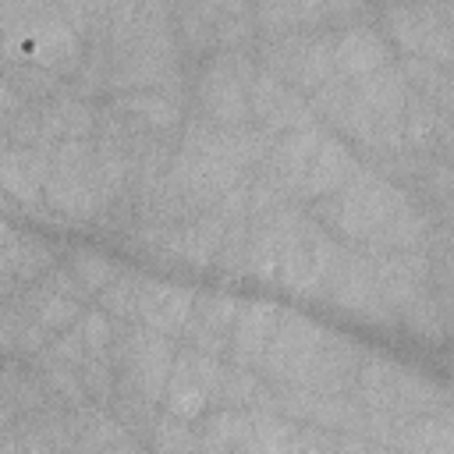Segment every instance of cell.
Masks as SVG:
<instances>
[{
    "label": "cell",
    "mask_w": 454,
    "mask_h": 454,
    "mask_svg": "<svg viewBox=\"0 0 454 454\" xmlns=\"http://www.w3.org/2000/svg\"><path fill=\"white\" fill-rule=\"evenodd\" d=\"M174 340L163 333H153L138 323H117L114 340V394L138 397L149 404L163 401L170 362H174Z\"/></svg>",
    "instance_id": "8992f818"
},
{
    "label": "cell",
    "mask_w": 454,
    "mask_h": 454,
    "mask_svg": "<svg viewBox=\"0 0 454 454\" xmlns=\"http://www.w3.org/2000/svg\"><path fill=\"white\" fill-rule=\"evenodd\" d=\"M255 60L245 50H223L213 53L192 85V103H195V117L209 121V124H252L248 114V85L255 78Z\"/></svg>",
    "instance_id": "52a82bcc"
},
{
    "label": "cell",
    "mask_w": 454,
    "mask_h": 454,
    "mask_svg": "<svg viewBox=\"0 0 454 454\" xmlns=\"http://www.w3.org/2000/svg\"><path fill=\"white\" fill-rule=\"evenodd\" d=\"M362 355L365 348L351 333L280 309V319L259 362V376L273 390L301 387L316 394H351Z\"/></svg>",
    "instance_id": "7a4b0ae2"
},
{
    "label": "cell",
    "mask_w": 454,
    "mask_h": 454,
    "mask_svg": "<svg viewBox=\"0 0 454 454\" xmlns=\"http://www.w3.org/2000/svg\"><path fill=\"white\" fill-rule=\"evenodd\" d=\"M351 397L372 411L401 415V419L447 411L443 383H436L433 376H426L411 365H401L387 355H376V351L362 355L355 383H351Z\"/></svg>",
    "instance_id": "5b68a950"
},
{
    "label": "cell",
    "mask_w": 454,
    "mask_h": 454,
    "mask_svg": "<svg viewBox=\"0 0 454 454\" xmlns=\"http://www.w3.org/2000/svg\"><path fill=\"white\" fill-rule=\"evenodd\" d=\"M7 145H11V142H7V135H4V131H0V153H4V149H7Z\"/></svg>",
    "instance_id": "1f68e13d"
},
{
    "label": "cell",
    "mask_w": 454,
    "mask_h": 454,
    "mask_svg": "<svg viewBox=\"0 0 454 454\" xmlns=\"http://www.w3.org/2000/svg\"><path fill=\"white\" fill-rule=\"evenodd\" d=\"M330 454H372V443H365L362 436H351V433H333Z\"/></svg>",
    "instance_id": "f546056e"
},
{
    "label": "cell",
    "mask_w": 454,
    "mask_h": 454,
    "mask_svg": "<svg viewBox=\"0 0 454 454\" xmlns=\"http://www.w3.org/2000/svg\"><path fill=\"white\" fill-rule=\"evenodd\" d=\"M330 32L326 28H312V32H277V35H266L259 43L262 71H270L284 85L298 89L301 96L305 92L312 96L319 85H326L333 78Z\"/></svg>",
    "instance_id": "9c48e42d"
},
{
    "label": "cell",
    "mask_w": 454,
    "mask_h": 454,
    "mask_svg": "<svg viewBox=\"0 0 454 454\" xmlns=\"http://www.w3.org/2000/svg\"><path fill=\"white\" fill-rule=\"evenodd\" d=\"M372 454H394V450H383V447H372Z\"/></svg>",
    "instance_id": "d6a6232c"
},
{
    "label": "cell",
    "mask_w": 454,
    "mask_h": 454,
    "mask_svg": "<svg viewBox=\"0 0 454 454\" xmlns=\"http://www.w3.org/2000/svg\"><path fill=\"white\" fill-rule=\"evenodd\" d=\"M138 280L142 273L138 270H128L121 266L114 273V280L96 294L99 301V312H106L114 323H131V309H135V291H138Z\"/></svg>",
    "instance_id": "4316f807"
},
{
    "label": "cell",
    "mask_w": 454,
    "mask_h": 454,
    "mask_svg": "<svg viewBox=\"0 0 454 454\" xmlns=\"http://www.w3.org/2000/svg\"><path fill=\"white\" fill-rule=\"evenodd\" d=\"M53 145H7L0 153V192H7L21 209L46 213L43 206V184L50 170Z\"/></svg>",
    "instance_id": "d6986e66"
},
{
    "label": "cell",
    "mask_w": 454,
    "mask_h": 454,
    "mask_svg": "<svg viewBox=\"0 0 454 454\" xmlns=\"http://www.w3.org/2000/svg\"><path fill=\"white\" fill-rule=\"evenodd\" d=\"M383 21V39L397 43L408 57L429 60L436 67L450 64V21H454V7L450 4H415V7H387L380 11Z\"/></svg>",
    "instance_id": "30bf717a"
},
{
    "label": "cell",
    "mask_w": 454,
    "mask_h": 454,
    "mask_svg": "<svg viewBox=\"0 0 454 454\" xmlns=\"http://www.w3.org/2000/svg\"><path fill=\"white\" fill-rule=\"evenodd\" d=\"M404 103L408 82L394 60L365 78H330L309 96L316 121L323 117L326 124L340 128V135L365 149L372 160L404 149Z\"/></svg>",
    "instance_id": "3957f363"
},
{
    "label": "cell",
    "mask_w": 454,
    "mask_h": 454,
    "mask_svg": "<svg viewBox=\"0 0 454 454\" xmlns=\"http://www.w3.org/2000/svg\"><path fill=\"white\" fill-rule=\"evenodd\" d=\"M234 316H238V298L227 291H195L188 319H184V340L188 348L223 358L227 344H231V330H234Z\"/></svg>",
    "instance_id": "2e32d148"
},
{
    "label": "cell",
    "mask_w": 454,
    "mask_h": 454,
    "mask_svg": "<svg viewBox=\"0 0 454 454\" xmlns=\"http://www.w3.org/2000/svg\"><path fill=\"white\" fill-rule=\"evenodd\" d=\"M14 238H18V231H14L7 220H0V248H4V245H11Z\"/></svg>",
    "instance_id": "4dcf8cb0"
},
{
    "label": "cell",
    "mask_w": 454,
    "mask_h": 454,
    "mask_svg": "<svg viewBox=\"0 0 454 454\" xmlns=\"http://www.w3.org/2000/svg\"><path fill=\"white\" fill-rule=\"evenodd\" d=\"M220 365H223V358L202 355V351H195V348L174 351L170 376H167V390H163V401H160L163 411L174 415V419H181V422L199 419V415L213 404V387H216Z\"/></svg>",
    "instance_id": "4fadbf2b"
},
{
    "label": "cell",
    "mask_w": 454,
    "mask_h": 454,
    "mask_svg": "<svg viewBox=\"0 0 454 454\" xmlns=\"http://www.w3.org/2000/svg\"><path fill=\"white\" fill-rule=\"evenodd\" d=\"M330 447H333V433L316 426H298L287 454H330Z\"/></svg>",
    "instance_id": "f1b7e54d"
},
{
    "label": "cell",
    "mask_w": 454,
    "mask_h": 454,
    "mask_svg": "<svg viewBox=\"0 0 454 454\" xmlns=\"http://www.w3.org/2000/svg\"><path fill=\"white\" fill-rule=\"evenodd\" d=\"M355 149L326 131L319 121L287 135H277L270 153L262 156L255 177H245L248 188V216L280 209V206H305L316 199L333 195L355 170Z\"/></svg>",
    "instance_id": "6da1fadb"
},
{
    "label": "cell",
    "mask_w": 454,
    "mask_h": 454,
    "mask_svg": "<svg viewBox=\"0 0 454 454\" xmlns=\"http://www.w3.org/2000/svg\"><path fill=\"white\" fill-rule=\"evenodd\" d=\"M192 298H195L192 287H184V284H170V280H160V277H145V273H142L138 291H135L131 323H138V326H145V330H153V333L174 337V333L184 330Z\"/></svg>",
    "instance_id": "e0dca14e"
},
{
    "label": "cell",
    "mask_w": 454,
    "mask_h": 454,
    "mask_svg": "<svg viewBox=\"0 0 454 454\" xmlns=\"http://www.w3.org/2000/svg\"><path fill=\"white\" fill-rule=\"evenodd\" d=\"M415 199L387 181L383 174H376L372 167H358L333 195L316 199L312 202V220L330 234V238H344V241H358L365 245L372 234H380L397 213H404Z\"/></svg>",
    "instance_id": "277c9868"
},
{
    "label": "cell",
    "mask_w": 454,
    "mask_h": 454,
    "mask_svg": "<svg viewBox=\"0 0 454 454\" xmlns=\"http://www.w3.org/2000/svg\"><path fill=\"white\" fill-rule=\"evenodd\" d=\"M110 110H117L131 128L138 131H153V135H170L184 124V114L174 99L160 96V92H149V89H138V92H114L110 99Z\"/></svg>",
    "instance_id": "603a6c76"
},
{
    "label": "cell",
    "mask_w": 454,
    "mask_h": 454,
    "mask_svg": "<svg viewBox=\"0 0 454 454\" xmlns=\"http://www.w3.org/2000/svg\"><path fill=\"white\" fill-rule=\"evenodd\" d=\"M92 131H96V106L89 99L64 92L39 106V142L43 145L82 142V138H92Z\"/></svg>",
    "instance_id": "7402d4cb"
},
{
    "label": "cell",
    "mask_w": 454,
    "mask_h": 454,
    "mask_svg": "<svg viewBox=\"0 0 454 454\" xmlns=\"http://www.w3.org/2000/svg\"><path fill=\"white\" fill-rule=\"evenodd\" d=\"M259 390H262L259 372L223 362L220 376H216V387H213V404H216V411H248Z\"/></svg>",
    "instance_id": "d4e9b609"
},
{
    "label": "cell",
    "mask_w": 454,
    "mask_h": 454,
    "mask_svg": "<svg viewBox=\"0 0 454 454\" xmlns=\"http://www.w3.org/2000/svg\"><path fill=\"white\" fill-rule=\"evenodd\" d=\"M82 53H85V39L57 14L50 25L35 28V32L28 35L25 64H35V67L53 71L57 78H64V74H74V71H78Z\"/></svg>",
    "instance_id": "44dd1931"
},
{
    "label": "cell",
    "mask_w": 454,
    "mask_h": 454,
    "mask_svg": "<svg viewBox=\"0 0 454 454\" xmlns=\"http://www.w3.org/2000/svg\"><path fill=\"white\" fill-rule=\"evenodd\" d=\"M277 319H280V305L270 298L238 301V316H234V330H231V344H227V362L238 369L259 372V362H262V351L273 337Z\"/></svg>",
    "instance_id": "ffe728a7"
},
{
    "label": "cell",
    "mask_w": 454,
    "mask_h": 454,
    "mask_svg": "<svg viewBox=\"0 0 454 454\" xmlns=\"http://www.w3.org/2000/svg\"><path fill=\"white\" fill-rule=\"evenodd\" d=\"M433 284H436V287H426V291L401 312V319H404V326H408L411 333H419V337H426V340H443V337H447V326H450L447 277H443V280L433 277Z\"/></svg>",
    "instance_id": "cb8c5ba5"
},
{
    "label": "cell",
    "mask_w": 454,
    "mask_h": 454,
    "mask_svg": "<svg viewBox=\"0 0 454 454\" xmlns=\"http://www.w3.org/2000/svg\"><path fill=\"white\" fill-rule=\"evenodd\" d=\"M330 60H333V78L351 82V78H365V74L387 67L394 60V53L380 28L340 25L330 32Z\"/></svg>",
    "instance_id": "ac0fdd59"
},
{
    "label": "cell",
    "mask_w": 454,
    "mask_h": 454,
    "mask_svg": "<svg viewBox=\"0 0 454 454\" xmlns=\"http://www.w3.org/2000/svg\"><path fill=\"white\" fill-rule=\"evenodd\" d=\"M277 142L273 131L259 128V124H209L202 117H188L181 124V142L177 149L184 153H199V156H209L223 167H234L241 174H248L252 167L262 163V156L270 153V145Z\"/></svg>",
    "instance_id": "8fae6325"
},
{
    "label": "cell",
    "mask_w": 454,
    "mask_h": 454,
    "mask_svg": "<svg viewBox=\"0 0 454 454\" xmlns=\"http://www.w3.org/2000/svg\"><path fill=\"white\" fill-rule=\"evenodd\" d=\"M0 74L11 82V89H14V92H18L25 103L60 96V78H57L53 71L35 67V64H11V67H4Z\"/></svg>",
    "instance_id": "83f0119b"
},
{
    "label": "cell",
    "mask_w": 454,
    "mask_h": 454,
    "mask_svg": "<svg viewBox=\"0 0 454 454\" xmlns=\"http://www.w3.org/2000/svg\"><path fill=\"white\" fill-rule=\"evenodd\" d=\"M323 301H330L333 309H340L344 316L362 319V323H394V316L387 312V305L376 291L372 255L365 248H344Z\"/></svg>",
    "instance_id": "7c38bea8"
},
{
    "label": "cell",
    "mask_w": 454,
    "mask_h": 454,
    "mask_svg": "<svg viewBox=\"0 0 454 454\" xmlns=\"http://www.w3.org/2000/svg\"><path fill=\"white\" fill-rule=\"evenodd\" d=\"M149 440H153V454H202L199 429L192 422H181V419L167 415V411L156 419Z\"/></svg>",
    "instance_id": "484cf974"
},
{
    "label": "cell",
    "mask_w": 454,
    "mask_h": 454,
    "mask_svg": "<svg viewBox=\"0 0 454 454\" xmlns=\"http://www.w3.org/2000/svg\"><path fill=\"white\" fill-rule=\"evenodd\" d=\"M340 255H344V245L337 238H330L309 213H301L284 245L273 287H284L287 294H298V298L323 301Z\"/></svg>",
    "instance_id": "ba28073f"
},
{
    "label": "cell",
    "mask_w": 454,
    "mask_h": 454,
    "mask_svg": "<svg viewBox=\"0 0 454 454\" xmlns=\"http://www.w3.org/2000/svg\"><path fill=\"white\" fill-rule=\"evenodd\" d=\"M372 255V273H376V291L387 305V312L397 319L426 287H433L436 266L426 255V248L411 252H369Z\"/></svg>",
    "instance_id": "5bb4252c"
},
{
    "label": "cell",
    "mask_w": 454,
    "mask_h": 454,
    "mask_svg": "<svg viewBox=\"0 0 454 454\" xmlns=\"http://www.w3.org/2000/svg\"><path fill=\"white\" fill-rule=\"evenodd\" d=\"M248 114H252V124H259L273 135H287V131L316 124L309 99L262 67L255 71V78L248 85Z\"/></svg>",
    "instance_id": "9a60e30c"
}]
</instances>
